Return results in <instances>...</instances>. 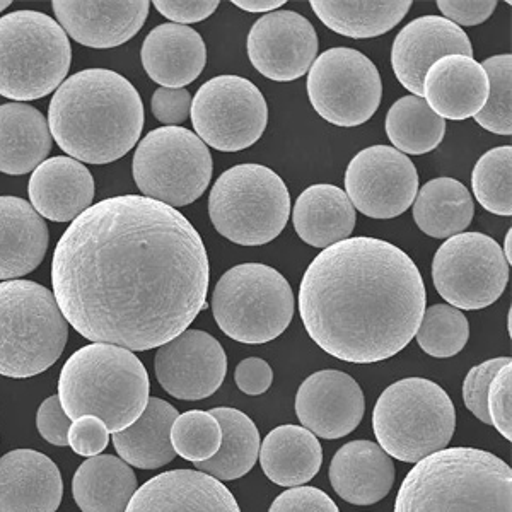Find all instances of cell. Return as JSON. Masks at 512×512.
Here are the masks:
<instances>
[{
    "instance_id": "6da1fadb",
    "label": "cell",
    "mask_w": 512,
    "mask_h": 512,
    "mask_svg": "<svg viewBox=\"0 0 512 512\" xmlns=\"http://www.w3.org/2000/svg\"><path fill=\"white\" fill-rule=\"evenodd\" d=\"M204 239L181 212L144 195L106 198L55 246L53 296L93 344L144 352L188 330L209 294Z\"/></svg>"
},
{
    "instance_id": "7a4b0ae2",
    "label": "cell",
    "mask_w": 512,
    "mask_h": 512,
    "mask_svg": "<svg viewBox=\"0 0 512 512\" xmlns=\"http://www.w3.org/2000/svg\"><path fill=\"white\" fill-rule=\"evenodd\" d=\"M425 284L414 260L378 238L328 246L304 272L299 315L326 354L374 364L402 352L424 316Z\"/></svg>"
},
{
    "instance_id": "3957f363",
    "label": "cell",
    "mask_w": 512,
    "mask_h": 512,
    "mask_svg": "<svg viewBox=\"0 0 512 512\" xmlns=\"http://www.w3.org/2000/svg\"><path fill=\"white\" fill-rule=\"evenodd\" d=\"M48 127L60 149L79 163H113L139 142L144 105L134 84L118 72L82 70L53 94Z\"/></svg>"
},
{
    "instance_id": "277c9868",
    "label": "cell",
    "mask_w": 512,
    "mask_h": 512,
    "mask_svg": "<svg viewBox=\"0 0 512 512\" xmlns=\"http://www.w3.org/2000/svg\"><path fill=\"white\" fill-rule=\"evenodd\" d=\"M395 512H512V472L483 449L451 448L415 463Z\"/></svg>"
},
{
    "instance_id": "5b68a950",
    "label": "cell",
    "mask_w": 512,
    "mask_h": 512,
    "mask_svg": "<svg viewBox=\"0 0 512 512\" xmlns=\"http://www.w3.org/2000/svg\"><path fill=\"white\" fill-rule=\"evenodd\" d=\"M149 374L139 357L117 345L91 344L62 367L59 398L70 420L93 415L108 431L135 424L149 403Z\"/></svg>"
},
{
    "instance_id": "8992f818",
    "label": "cell",
    "mask_w": 512,
    "mask_h": 512,
    "mask_svg": "<svg viewBox=\"0 0 512 512\" xmlns=\"http://www.w3.org/2000/svg\"><path fill=\"white\" fill-rule=\"evenodd\" d=\"M69 326L53 292L31 280L0 282V376L26 379L59 361Z\"/></svg>"
},
{
    "instance_id": "52a82bcc",
    "label": "cell",
    "mask_w": 512,
    "mask_h": 512,
    "mask_svg": "<svg viewBox=\"0 0 512 512\" xmlns=\"http://www.w3.org/2000/svg\"><path fill=\"white\" fill-rule=\"evenodd\" d=\"M373 429L390 458L419 463L451 443L456 410L448 393L431 379H402L379 396Z\"/></svg>"
},
{
    "instance_id": "ba28073f",
    "label": "cell",
    "mask_w": 512,
    "mask_h": 512,
    "mask_svg": "<svg viewBox=\"0 0 512 512\" xmlns=\"http://www.w3.org/2000/svg\"><path fill=\"white\" fill-rule=\"evenodd\" d=\"M70 60L69 36L47 14L16 11L0 18V96L45 98L62 86Z\"/></svg>"
},
{
    "instance_id": "9c48e42d",
    "label": "cell",
    "mask_w": 512,
    "mask_h": 512,
    "mask_svg": "<svg viewBox=\"0 0 512 512\" xmlns=\"http://www.w3.org/2000/svg\"><path fill=\"white\" fill-rule=\"evenodd\" d=\"M209 216L217 233L236 245H267L287 226L291 193L274 169L238 164L210 190Z\"/></svg>"
},
{
    "instance_id": "30bf717a",
    "label": "cell",
    "mask_w": 512,
    "mask_h": 512,
    "mask_svg": "<svg viewBox=\"0 0 512 512\" xmlns=\"http://www.w3.org/2000/svg\"><path fill=\"white\" fill-rule=\"evenodd\" d=\"M294 292L286 277L263 263L229 268L212 292V313L222 333L239 344H268L294 318Z\"/></svg>"
},
{
    "instance_id": "8fae6325",
    "label": "cell",
    "mask_w": 512,
    "mask_h": 512,
    "mask_svg": "<svg viewBox=\"0 0 512 512\" xmlns=\"http://www.w3.org/2000/svg\"><path fill=\"white\" fill-rule=\"evenodd\" d=\"M212 156L197 134L183 127L151 130L134 154V180L144 197L169 207L198 200L212 180Z\"/></svg>"
},
{
    "instance_id": "7c38bea8",
    "label": "cell",
    "mask_w": 512,
    "mask_h": 512,
    "mask_svg": "<svg viewBox=\"0 0 512 512\" xmlns=\"http://www.w3.org/2000/svg\"><path fill=\"white\" fill-rule=\"evenodd\" d=\"M432 280L449 306L465 311L489 308L509 282L502 248L482 233H461L446 239L432 260Z\"/></svg>"
},
{
    "instance_id": "4fadbf2b",
    "label": "cell",
    "mask_w": 512,
    "mask_h": 512,
    "mask_svg": "<svg viewBox=\"0 0 512 512\" xmlns=\"http://www.w3.org/2000/svg\"><path fill=\"white\" fill-rule=\"evenodd\" d=\"M308 96L316 113L337 127H359L374 117L383 98L376 65L354 48H330L313 62Z\"/></svg>"
},
{
    "instance_id": "5bb4252c",
    "label": "cell",
    "mask_w": 512,
    "mask_h": 512,
    "mask_svg": "<svg viewBox=\"0 0 512 512\" xmlns=\"http://www.w3.org/2000/svg\"><path fill=\"white\" fill-rule=\"evenodd\" d=\"M190 117L205 146L238 152L262 139L268 106L262 91L245 77L219 76L200 86Z\"/></svg>"
},
{
    "instance_id": "9a60e30c",
    "label": "cell",
    "mask_w": 512,
    "mask_h": 512,
    "mask_svg": "<svg viewBox=\"0 0 512 512\" xmlns=\"http://www.w3.org/2000/svg\"><path fill=\"white\" fill-rule=\"evenodd\" d=\"M344 192L364 216L393 219L414 204L419 173L412 159L395 147H367L350 161Z\"/></svg>"
},
{
    "instance_id": "2e32d148",
    "label": "cell",
    "mask_w": 512,
    "mask_h": 512,
    "mask_svg": "<svg viewBox=\"0 0 512 512\" xmlns=\"http://www.w3.org/2000/svg\"><path fill=\"white\" fill-rule=\"evenodd\" d=\"M248 59L263 77L277 82L306 76L318 53V35L294 11L268 12L251 26Z\"/></svg>"
},
{
    "instance_id": "e0dca14e",
    "label": "cell",
    "mask_w": 512,
    "mask_h": 512,
    "mask_svg": "<svg viewBox=\"0 0 512 512\" xmlns=\"http://www.w3.org/2000/svg\"><path fill=\"white\" fill-rule=\"evenodd\" d=\"M154 371L168 395L187 402L205 400L214 395L226 379V352L209 333L185 330L159 347Z\"/></svg>"
},
{
    "instance_id": "ac0fdd59",
    "label": "cell",
    "mask_w": 512,
    "mask_h": 512,
    "mask_svg": "<svg viewBox=\"0 0 512 512\" xmlns=\"http://www.w3.org/2000/svg\"><path fill=\"white\" fill-rule=\"evenodd\" d=\"M364 410L361 386L342 371H318L297 390V419L304 429L323 439L332 441L352 434L361 424Z\"/></svg>"
},
{
    "instance_id": "d6986e66",
    "label": "cell",
    "mask_w": 512,
    "mask_h": 512,
    "mask_svg": "<svg viewBox=\"0 0 512 512\" xmlns=\"http://www.w3.org/2000/svg\"><path fill=\"white\" fill-rule=\"evenodd\" d=\"M448 55L473 57L472 41L460 26L441 16H424L408 23L393 41L391 67L403 88L424 96V77L431 65Z\"/></svg>"
},
{
    "instance_id": "ffe728a7",
    "label": "cell",
    "mask_w": 512,
    "mask_h": 512,
    "mask_svg": "<svg viewBox=\"0 0 512 512\" xmlns=\"http://www.w3.org/2000/svg\"><path fill=\"white\" fill-rule=\"evenodd\" d=\"M147 0L72 2L55 0L52 7L62 30L84 47L106 50L132 40L149 14Z\"/></svg>"
},
{
    "instance_id": "44dd1931",
    "label": "cell",
    "mask_w": 512,
    "mask_h": 512,
    "mask_svg": "<svg viewBox=\"0 0 512 512\" xmlns=\"http://www.w3.org/2000/svg\"><path fill=\"white\" fill-rule=\"evenodd\" d=\"M125 512H241L221 480L198 470H171L137 489Z\"/></svg>"
},
{
    "instance_id": "7402d4cb",
    "label": "cell",
    "mask_w": 512,
    "mask_h": 512,
    "mask_svg": "<svg viewBox=\"0 0 512 512\" xmlns=\"http://www.w3.org/2000/svg\"><path fill=\"white\" fill-rule=\"evenodd\" d=\"M64 495L59 466L35 449L0 458V512H55Z\"/></svg>"
},
{
    "instance_id": "603a6c76",
    "label": "cell",
    "mask_w": 512,
    "mask_h": 512,
    "mask_svg": "<svg viewBox=\"0 0 512 512\" xmlns=\"http://www.w3.org/2000/svg\"><path fill=\"white\" fill-rule=\"evenodd\" d=\"M424 98L443 120H468L489 98V77L473 57L448 55L431 65L424 77Z\"/></svg>"
},
{
    "instance_id": "cb8c5ba5",
    "label": "cell",
    "mask_w": 512,
    "mask_h": 512,
    "mask_svg": "<svg viewBox=\"0 0 512 512\" xmlns=\"http://www.w3.org/2000/svg\"><path fill=\"white\" fill-rule=\"evenodd\" d=\"M28 193L33 209L41 217L70 222L93 205L96 185L84 164L69 156H55L33 171Z\"/></svg>"
},
{
    "instance_id": "d4e9b609",
    "label": "cell",
    "mask_w": 512,
    "mask_h": 512,
    "mask_svg": "<svg viewBox=\"0 0 512 512\" xmlns=\"http://www.w3.org/2000/svg\"><path fill=\"white\" fill-rule=\"evenodd\" d=\"M142 65L161 88H185L197 81L207 64V47L197 31L181 24H161L146 36Z\"/></svg>"
},
{
    "instance_id": "484cf974",
    "label": "cell",
    "mask_w": 512,
    "mask_h": 512,
    "mask_svg": "<svg viewBox=\"0 0 512 512\" xmlns=\"http://www.w3.org/2000/svg\"><path fill=\"white\" fill-rule=\"evenodd\" d=\"M330 483L345 502L371 506L383 501L393 489L395 465L379 444L352 441L333 456Z\"/></svg>"
},
{
    "instance_id": "4316f807",
    "label": "cell",
    "mask_w": 512,
    "mask_h": 512,
    "mask_svg": "<svg viewBox=\"0 0 512 512\" xmlns=\"http://www.w3.org/2000/svg\"><path fill=\"white\" fill-rule=\"evenodd\" d=\"M48 250V227L33 205L0 197V280L31 274Z\"/></svg>"
},
{
    "instance_id": "83f0119b",
    "label": "cell",
    "mask_w": 512,
    "mask_h": 512,
    "mask_svg": "<svg viewBox=\"0 0 512 512\" xmlns=\"http://www.w3.org/2000/svg\"><path fill=\"white\" fill-rule=\"evenodd\" d=\"M355 209L347 193L335 185H313L297 197L292 210V224L297 236L315 248L349 239L354 233Z\"/></svg>"
},
{
    "instance_id": "f1b7e54d",
    "label": "cell",
    "mask_w": 512,
    "mask_h": 512,
    "mask_svg": "<svg viewBox=\"0 0 512 512\" xmlns=\"http://www.w3.org/2000/svg\"><path fill=\"white\" fill-rule=\"evenodd\" d=\"M52 151L47 118L35 106L7 103L0 106V171L26 175L45 163Z\"/></svg>"
},
{
    "instance_id": "f546056e",
    "label": "cell",
    "mask_w": 512,
    "mask_h": 512,
    "mask_svg": "<svg viewBox=\"0 0 512 512\" xmlns=\"http://www.w3.org/2000/svg\"><path fill=\"white\" fill-rule=\"evenodd\" d=\"M323 449L313 432L301 425H280L268 432L260 448V465L280 487H301L318 475Z\"/></svg>"
},
{
    "instance_id": "4dcf8cb0",
    "label": "cell",
    "mask_w": 512,
    "mask_h": 512,
    "mask_svg": "<svg viewBox=\"0 0 512 512\" xmlns=\"http://www.w3.org/2000/svg\"><path fill=\"white\" fill-rule=\"evenodd\" d=\"M178 419L173 405L161 398H149L144 414L125 431L113 434V444L120 458L140 470H158L175 460L171 427Z\"/></svg>"
},
{
    "instance_id": "1f68e13d",
    "label": "cell",
    "mask_w": 512,
    "mask_h": 512,
    "mask_svg": "<svg viewBox=\"0 0 512 512\" xmlns=\"http://www.w3.org/2000/svg\"><path fill=\"white\" fill-rule=\"evenodd\" d=\"M135 492L134 470L111 454L84 461L72 480V494L82 512H125Z\"/></svg>"
},
{
    "instance_id": "d6a6232c",
    "label": "cell",
    "mask_w": 512,
    "mask_h": 512,
    "mask_svg": "<svg viewBox=\"0 0 512 512\" xmlns=\"http://www.w3.org/2000/svg\"><path fill=\"white\" fill-rule=\"evenodd\" d=\"M475 214L472 193L454 178H436L420 188L414 200V219L431 238H453L465 233Z\"/></svg>"
},
{
    "instance_id": "836d02e7",
    "label": "cell",
    "mask_w": 512,
    "mask_h": 512,
    "mask_svg": "<svg viewBox=\"0 0 512 512\" xmlns=\"http://www.w3.org/2000/svg\"><path fill=\"white\" fill-rule=\"evenodd\" d=\"M321 23L347 38H376L393 30L407 16L412 0H313Z\"/></svg>"
},
{
    "instance_id": "e575fe53",
    "label": "cell",
    "mask_w": 512,
    "mask_h": 512,
    "mask_svg": "<svg viewBox=\"0 0 512 512\" xmlns=\"http://www.w3.org/2000/svg\"><path fill=\"white\" fill-rule=\"evenodd\" d=\"M210 414L221 424V448L214 458L193 465L198 472L207 473L221 482L245 477L260 456V431L248 415L236 408H212Z\"/></svg>"
},
{
    "instance_id": "d590c367",
    "label": "cell",
    "mask_w": 512,
    "mask_h": 512,
    "mask_svg": "<svg viewBox=\"0 0 512 512\" xmlns=\"http://www.w3.org/2000/svg\"><path fill=\"white\" fill-rule=\"evenodd\" d=\"M384 128L396 151L422 156L443 142L446 120L437 117L424 99L408 94L391 106Z\"/></svg>"
},
{
    "instance_id": "8d00e7d4",
    "label": "cell",
    "mask_w": 512,
    "mask_h": 512,
    "mask_svg": "<svg viewBox=\"0 0 512 512\" xmlns=\"http://www.w3.org/2000/svg\"><path fill=\"white\" fill-rule=\"evenodd\" d=\"M512 147H495L478 159L472 188L478 204L495 216L512 214Z\"/></svg>"
},
{
    "instance_id": "74e56055",
    "label": "cell",
    "mask_w": 512,
    "mask_h": 512,
    "mask_svg": "<svg viewBox=\"0 0 512 512\" xmlns=\"http://www.w3.org/2000/svg\"><path fill=\"white\" fill-rule=\"evenodd\" d=\"M415 338L425 354L448 359L465 349L470 338V325L460 309L449 304H434L425 308Z\"/></svg>"
},
{
    "instance_id": "f35d334b",
    "label": "cell",
    "mask_w": 512,
    "mask_h": 512,
    "mask_svg": "<svg viewBox=\"0 0 512 512\" xmlns=\"http://www.w3.org/2000/svg\"><path fill=\"white\" fill-rule=\"evenodd\" d=\"M221 443V424L214 415L204 410H192L178 415L171 427V444L175 453L192 463L214 458Z\"/></svg>"
},
{
    "instance_id": "ab89813d",
    "label": "cell",
    "mask_w": 512,
    "mask_h": 512,
    "mask_svg": "<svg viewBox=\"0 0 512 512\" xmlns=\"http://www.w3.org/2000/svg\"><path fill=\"white\" fill-rule=\"evenodd\" d=\"M482 67L489 77V98L482 111L473 118L480 127L489 130L492 134L511 135V53L490 57L483 62Z\"/></svg>"
},
{
    "instance_id": "60d3db41",
    "label": "cell",
    "mask_w": 512,
    "mask_h": 512,
    "mask_svg": "<svg viewBox=\"0 0 512 512\" xmlns=\"http://www.w3.org/2000/svg\"><path fill=\"white\" fill-rule=\"evenodd\" d=\"M509 362H512L509 357H497V359H490V361L472 367L470 373L466 374L465 383H463V400H465L466 408L478 420H482L483 424L492 425L489 410H487L490 383L497 371Z\"/></svg>"
},
{
    "instance_id": "b9f144b4",
    "label": "cell",
    "mask_w": 512,
    "mask_h": 512,
    "mask_svg": "<svg viewBox=\"0 0 512 512\" xmlns=\"http://www.w3.org/2000/svg\"><path fill=\"white\" fill-rule=\"evenodd\" d=\"M490 422L507 441L512 439V364L502 366L495 374L487 395Z\"/></svg>"
},
{
    "instance_id": "7bdbcfd3",
    "label": "cell",
    "mask_w": 512,
    "mask_h": 512,
    "mask_svg": "<svg viewBox=\"0 0 512 512\" xmlns=\"http://www.w3.org/2000/svg\"><path fill=\"white\" fill-rule=\"evenodd\" d=\"M110 443V431L103 420L93 415H84L70 425L67 444L72 451L86 458L98 456Z\"/></svg>"
},
{
    "instance_id": "ee69618b",
    "label": "cell",
    "mask_w": 512,
    "mask_h": 512,
    "mask_svg": "<svg viewBox=\"0 0 512 512\" xmlns=\"http://www.w3.org/2000/svg\"><path fill=\"white\" fill-rule=\"evenodd\" d=\"M268 512H340L330 495L316 487H292L272 502Z\"/></svg>"
},
{
    "instance_id": "f6af8a7d",
    "label": "cell",
    "mask_w": 512,
    "mask_h": 512,
    "mask_svg": "<svg viewBox=\"0 0 512 512\" xmlns=\"http://www.w3.org/2000/svg\"><path fill=\"white\" fill-rule=\"evenodd\" d=\"M192 96L187 89L159 88L152 96V113L166 127H178L190 117Z\"/></svg>"
},
{
    "instance_id": "bcb514c9",
    "label": "cell",
    "mask_w": 512,
    "mask_h": 512,
    "mask_svg": "<svg viewBox=\"0 0 512 512\" xmlns=\"http://www.w3.org/2000/svg\"><path fill=\"white\" fill-rule=\"evenodd\" d=\"M36 427L41 437L53 446H69L70 419L65 414L59 395L50 396L41 403L36 414Z\"/></svg>"
},
{
    "instance_id": "7dc6e473",
    "label": "cell",
    "mask_w": 512,
    "mask_h": 512,
    "mask_svg": "<svg viewBox=\"0 0 512 512\" xmlns=\"http://www.w3.org/2000/svg\"><path fill=\"white\" fill-rule=\"evenodd\" d=\"M439 11L456 26H477L494 14L495 0H437Z\"/></svg>"
},
{
    "instance_id": "c3c4849f",
    "label": "cell",
    "mask_w": 512,
    "mask_h": 512,
    "mask_svg": "<svg viewBox=\"0 0 512 512\" xmlns=\"http://www.w3.org/2000/svg\"><path fill=\"white\" fill-rule=\"evenodd\" d=\"M154 7L164 18L175 24H193L205 21L219 7V0H156Z\"/></svg>"
},
{
    "instance_id": "681fc988",
    "label": "cell",
    "mask_w": 512,
    "mask_h": 512,
    "mask_svg": "<svg viewBox=\"0 0 512 512\" xmlns=\"http://www.w3.org/2000/svg\"><path fill=\"white\" fill-rule=\"evenodd\" d=\"M234 379L243 393L258 396L270 390L274 381V371L268 366V362L260 357H248L245 361L239 362Z\"/></svg>"
},
{
    "instance_id": "f907efd6",
    "label": "cell",
    "mask_w": 512,
    "mask_h": 512,
    "mask_svg": "<svg viewBox=\"0 0 512 512\" xmlns=\"http://www.w3.org/2000/svg\"><path fill=\"white\" fill-rule=\"evenodd\" d=\"M234 6L248 12H274L277 7H282L284 0H234Z\"/></svg>"
},
{
    "instance_id": "816d5d0a",
    "label": "cell",
    "mask_w": 512,
    "mask_h": 512,
    "mask_svg": "<svg viewBox=\"0 0 512 512\" xmlns=\"http://www.w3.org/2000/svg\"><path fill=\"white\" fill-rule=\"evenodd\" d=\"M504 258H506L507 265L512 263V229H509L506 234V241H504Z\"/></svg>"
},
{
    "instance_id": "f5cc1de1",
    "label": "cell",
    "mask_w": 512,
    "mask_h": 512,
    "mask_svg": "<svg viewBox=\"0 0 512 512\" xmlns=\"http://www.w3.org/2000/svg\"><path fill=\"white\" fill-rule=\"evenodd\" d=\"M9 6H11L9 0H0V12L4 11V9H7Z\"/></svg>"
}]
</instances>
